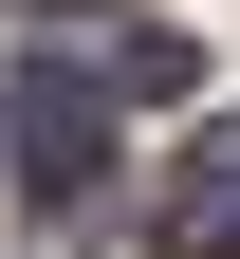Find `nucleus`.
<instances>
[{
	"label": "nucleus",
	"instance_id": "nucleus-3",
	"mask_svg": "<svg viewBox=\"0 0 240 259\" xmlns=\"http://www.w3.org/2000/svg\"><path fill=\"white\" fill-rule=\"evenodd\" d=\"M166 241H185V259H240V111L166 167Z\"/></svg>",
	"mask_w": 240,
	"mask_h": 259
},
{
	"label": "nucleus",
	"instance_id": "nucleus-2",
	"mask_svg": "<svg viewBox=\"0 0 240 259\" xmlns=\"http://www.w3.org/2000/svg\"><path fill=\"white\" fill-rule=\"evenodd\" d=\"M37 56H56L74 93H185V74H203L166 19H74V0H56V37H37Z\"/></svg>",
	"mask_w": 240,
	"mask_h": 259
},
{
	"label": "nucleus",
	"instance_id": "nucleus-1",
	"mask_svg": "<svg viewBox=\"0 0 240 259\" xmlns=\"http://www.w3.org/2000/svg\"><path fill=\"white\" fill-rule=\"evenodd\" d=\"M92 111H111V93H74L56 56L0 74V167H19V204H37V222H74L92 185H111V130H92Z\"/></svg>",
	"mask_w": 240,
	"mask_h": 259
}]
</instances>
